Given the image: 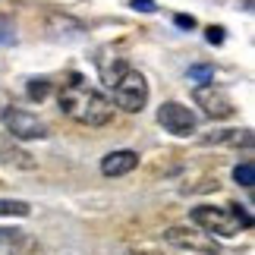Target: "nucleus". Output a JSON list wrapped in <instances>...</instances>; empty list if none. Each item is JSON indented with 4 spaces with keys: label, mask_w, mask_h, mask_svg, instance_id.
I'll use <instances>...</instances> for the list:
<instances>
[{
    "label": "nucleus",
    "mask_w": 255,
    "mask_h": 255,
    "mask_svg": "<svg viewBox=\"0 0 255 255\" xmlns=\"http://www.w3.org/2000/svg\"><path fill=\"white\" fill-rule=\"evenodd\" d=\"M114 101L126 114H142L148 104V82L139 70H129L120 82L114 85Z\"/></svg>",
    "instance_id": "3"
},
{
    "label": "nucleus",
    "mask_w": 255,
    "mask_h": 255,
    "mask_svg": "<svg viewBox=\"0 0 255 255\" xmlns=\"http://www.w3.org/2000/svg\"><path fill=\"white\" fill-rule=\"evenodd\" d=\"M205 38H208V44H224V28L221 25H211Z\"/></svg>",
    "instance_id": "18"
},
{
    "label": "nucleus",
    "mask_w": 255,
    "mask_h": 255,
    "mask_svg": "<svg viewBox=\"0 0 255 255\" xmlns=\"http://www.w3.org/2000/svg\"><path fill=\"white\" fill-rule=\"evenodd\" d=\"M192 101L205 111V117H211V120H230L233 114H237V104H233V98L224 92V88H218L214 82L208 85H195L192 92Z\"/></svg>",
    "instance_id": "5"
},
{
    "label": "nucleus",
    "mask_w": 255,
    "mask_h": 255,
    "mask_svg": "<svg viewBox=\"0 0 255 255\" xmlns=\"http://www.w3.org/2000/svg\"><path fill=\"white\" fill-rule=\"evenodd\" d=\"M60 111L82 126H107L114 120V104L92 88L79 73H73L60 88Z\"/></svg>",
    "instance_id": "1"
},
{
    "label": "nucleus",
    "mask_w": 255,
    "mask_h": 255,
    "mask_svg": "<svg viewBox=\"0 0 255 255\" xmlns=\"http://www.w3.org/2000/svg\"><path fill=\"white\" fill-rule=\"evenodd\" d=\"M158 123L170 135H180V139L195 132V114L186 104H180V101H164L161 111H158Z\"/></svg>",
    "instance_id": "7"
},
{
    "label": "nucleus",
    "mask_w": 255,
    "mask_h": 255,
    "mask_svg": "<svg viewBox=\"0 0 255 255\" xmlns=\"http://www.w3.org/2000/svg\"><path fill=\"white\" fill-rule=\"evenodd\" d=\"M139 167V154L129 151V148H120V151H111L101 158V173L104 176H126Z\"/></svg>",
    "instance_id": "9"
},
{
    "label": "nucleus",
    "mask_w": 255,
    "mask_h": 255,
    "mask_svg": "<svg viewBox=\"0 0 255 255\" xmlns=\"http://www.w3.org/2000/svg\"><path fill=\"white\" fill-rule=\"evenodd\" d=\"M189 218H192L195 227H199L202 233H208V237L230 240V237H237V233L243 230L240 221L233 218L230 205H227V208H218V205H199V208H192Z\"/></svg>",
    "instance_id": "2"
},
{
    "label": "nucleus",
    "mask_w": 255,
    "mask_h": 255,
    "mask_svg": "<svg viewBox=\"0 0 255 255\" xmlns=\"http://www.w3.org/2000/svg\"><path fill=\"white\" fill-rule=\"evenodd\" d=\"M230 211H233V218L240 221V227H243V230H249V227H252V218H249V211L243 208V205H230Z\"/></svg>",
    "instance_id": "15"
},
{
    "label": "nucleus",
    "mask_w": 255,
    "mask_h": 255,
    "mask_svg": "<svg viewBox=\"0 0 255 255\" xmlns=\"http://www.w3.org/2000/svg\"><path fill=\"white\" fill-rule=\"evenodd\" d=\"M13 41V22L6 16H0V44H9Z\"/></svg>",
    "instance_id": "16"
},
{
    "label": "nucleus",
    "mask_w": 255,
    "mask_h": 255,
    "mask_svg": "<svg viewBox=\"0 0 255 255\" xmlns=\"http://www.w3.org/2000/svg\"><path fill=\"white\" fill-rule=\"evenodd\" d=\"M129 70H132V66H129V60H126V57H114V60H98V73H101V82H104L107 88H114V85L120 82Z\"/></svg>",
    "instance_id": "10"
},
{
    "label": "nucleus",
    "mask_w": 255,
    "mask_h": 255,
    "mask_svg": "<svg viewBox=\"0 0 255 255\" xmlns=\"http://www.w3.org/2000/svg\"><path fill=\"white\" fill-rule=\"evenodd\" d=\"M0 246L9 255H47L41 243L19 227H0Z\"/></svg>",
    "instance_id": "8"
},
{
    "label": "nucleus",
    "mask_w": 255,
    "mask_h": 255,
    "mask_svg": "<svg viewBox=\"0 0 255 255\" xmlns=\"http://www.w3.org/2000/svg\"><path fill=\"white\" fill-rule=\"evenodd\" d=\"M32 205L22 199H0V218H28Z\"/></svg>",
    "instance_id": "11"
},
{
    "label": "nucleus",
    "mask_w": 255,
    "mask_h": 255,
    "mask_svg": "<svg viewBox=\"0 0 255 255\" xmlns=\"http://www.w3.org/2000/svg\"><path fill=\"white\" fill-rule=\"evenodd\" d=\"M233 180H237L240 186H246V189H252L255 186V164L252 161H243L233 167Z\"/></svg>",
    "instance_id": "12"
},
{
    "label": "nucleus",
    "mask_w": 255,
    "mask_h": 255,
    "mask_svg": "<svg viewBox=\"0 0 255 255\" xmlns=\"http://www.w3.org/2000/svg\"><path fill=\"white\" fill-rule=\"evenodd\" d=\"M3 126L13 139H22V142H32V139H44L47 135V126L44 120H38L35 114L22 111V107H3Z\"/></svg>",
    "instance_id": "6"
},
{
    "label": "nucleus",
    "mask_w": 255,
    "mask_h": 255,
    "mask_svg": "<svg viewBox=\"0 0 255 255\" xmlns=\"http://www.w3.org/2000/svg\"><path fill=\"white\" fill-rule=\"evenodd\" d=\"M47 92H51V82L47 79H32L28 82V98H38V101H41V98H47Z\"/></svg>",
    "instance_id": "14"
},
{
    "label": "nucleus",
    "mask_w": 255,
    "mask_h": 255,
    "mask_svg": "<svg viewBox=\"0 0 255 255\" xmlns=\"http://www.w3.org/2000/svg\"><path fill=\"white\" fill-rule=\"evenodd\" d=\"M164 243H170L176 249H186V252H199V255H221L218 240L202 233L199 227H167L164 230Z\"/></svg>",
    "instance_id": "4"
},
{
    "label": "nucleus",
    "mask_w": 255,
    "mask_h": 255,
    "mask_svg": "<svg viewBox=\"0 0 255 255\" xmlns=\"http://www.w3.org/2000/svg\"><path fill=\"white\" fill-rule=\"evenodd\" d=\"M129 6L139 9V13H154V9H158V3H154V0H129Z\"/></svg>",
    "instance_id": "17"
},
{
    "label": "nucleus",
    "mask_w": 255,
    "mask_h": 255,
    "mask_svg": "<svg viewBox=\"0 0 255 255\" xmlns=\"http://www.w3.org/2000/svg\"><path fill=\"white\" fill-rule=\"evenodd\" d=\"M173 22H176V28H195V16L180 13V16H173Z\"/></svg>",
    "instance_id": "19"
},
{
    "label": "nucleus",
    "mask_w": 255,
    "mask_h": 255,
    "mask_svg": "<svg viewBox=\"0 0 255 255\" xmlns=\"http://www.w3.org/2000/svg\"><path fill=\"white\" fill-rule=\"evenodd\" d=\"M189 79L208 85V82L214 79V66H208V63H195V66H189Z\"/></svg>",
    "instance_id": "13"
}]
</instances>
